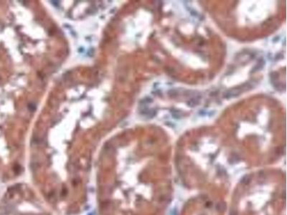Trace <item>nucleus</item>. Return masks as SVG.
<instances>
[{"instance_id":"1","label":"nucleus","mask_w":287,"mask_h":215,"mask_svg":"<svg viewBox=\"0 0 287 215\" xmlns=\"http://www.w3.org/2000/svg\"><path fill=\"white\" fill-rule=\"evenodd\" d=\"M198 103H199V100H198L192 99L191 100H190V102L188 104L190 106H191V107H194V106H195L196 105H197Z\"/></svg>"}]
</instances>
